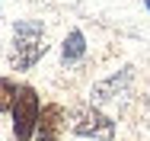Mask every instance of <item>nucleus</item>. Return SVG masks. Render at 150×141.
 <instances>
[{
  "mask_svg": "<svg viewBox=\"0 0 150 141\" xmlns=\"http://www.w3.org/2000/svg\"><path fill=\"white\" fill-rule=\"evenodd\" d=\"M48 48V29L42 19H19L13 26V39H10V67L13 71H29L38 64V58Z\"/></svg>",
  "mask_w": 150,
  "mask_h": 141,
  "instance_id": "1",
  "label": "nucleus"
},
{
  "mask_svg": "<svg viewBox=\"0 0 150 141\" xmlns=\"http://www.w3.org/2000/svg\"><path fill=\"white\" fill-rule=\"evenodd\" d=\"M13 135L19 141L35 138V125H38V115H42V103H38V93L35 87H19V96L13 103Z\"/></svg>",
  "mask_w": 150,
  "mask_h": 141,
  "instance_id": "2",
  "label": "nucleus"
},
{
  "mask_svg": "<svg viewBox=\"0 0 150 141\" xmlns=\"http://www.w3.org/2000/svg\"><path fill=\"white\" fill-rule=\"evenodd\" d=\"M67 128L80 138H99V141H112L115 138V122L105 112H99L96 106H77Z\"/></svg>",
  "mask_w": 150,
  "mask_h": 141,
  "instance_id": "3",
  "label": "nucleus"
},
{
  "mask_svg": "<svg viewBox=\"0 0 150 141\" xmlns=\"http://www.w3.org/2000/svg\"><path fill=\"white\" fill-rule=\"evenodd\" d=\"M61 132H64V109H61L58 103L42 106L38 125H35V138H38V141H58Z\"/></svg>",
  "mask_w": 150,
  "mask_h": 141,
  "instance_id": "4",
  "label": "nucleus"
},
{
  "mask_svg": "<svg viewBox=\"0 0 150 141\" xmlns=\"http://www.w3.org/2000/svg\"><path fill=\"white\" fill-rule=\"evenodd\" d=\"M83 55H86V39H83L80 29H74V32L64 39V52H61V58H64V64H74V61H80Z\"/></svg>",
  "mask_w": 150,
  "mask_h": 141,
  "instance_id": "5",
  "label": "nucleus"
},
{
  "mask_svg": "<svg viewBox=\"0 0 150 141\" xmlns=\"http://www.w3.org/2000/svg\"><path fill=\"white\" fill-rule=\"evenodd\" d=\"M16 96H19V84L10 77H0V112H13Z\"/></svg>",
  "mask_w": 150,
  "mask_h": 141,
  "instance_id": "6",
  "label": "nucleus"
},
{
  "mask_svg": "<svg viewBox=\"0 0 150 141\" xmlns=\"http://www.w3.org/2000/svg\"><path fill=\"white\" fill-rule=\"evenodd\" d=\"M147 6H150V0H147Z\"/></svg>",
  "mask_w": 150,
  "mask_h": 141,
  "instance_id": "7",
  "label": "nucleus"
}]
</instances>
